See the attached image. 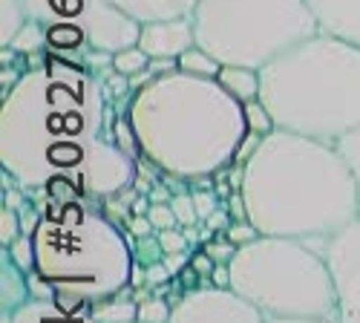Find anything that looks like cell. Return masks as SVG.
Listing matches in <instances>:
<instances>
[{"instance_id": "28", "label": "cell", "mask_w": 360, "mask_h": 323, "mask_svg": "<svg viewBox=\"0 0 360 323\" xmlns=\"http://www.w3.org/2000/svg\"><path fill=\"white\" fill-rule=\"evenodd\" d=\"M170 205H173V214H176L179 228H191V225H196V222H199L193 194H176V196L170 199Z\"/></svg>"}, {"instance_id": "15", "label": "cell", "mask_w": 360, "mask_h": 323, "mask_svg": "<svg viewBox=\"0 0 360 323\" xmlns=\"http://www.w3.org/2000/svg\"><path fill=\"white\" fill-rule=\"evenodd\" d=\"M0 283H4V303H0V312L4 315H12L18 306H23L29 298H32L26 272L6 251H4V257H0Z\"/></svg>"}, {"instance_id": "36", "label": "cell", "mask_w": 360, "mask_h": 323, "mask_svg": "<svg viewBox=\"0 0 360 323\" xmlns=\"http://www.w3.org/2000/svg\"><path fill=\"white\" fill-rule=\"evenodd\" d=\"M167 277H173L170 272H167V266L165 262H153V266H147V286H162V283H167Z\"/></svg>"}, {"instance_id": "17", "label": "cell", "mask_w": 360, "mask_h": 323, "mask_svg": "<svg viewBox=\"0 0 360 323\" xmlns=\"http://www.w3.org/2000/svg\"><path fill=\"white\" fill-rule=\"evenodd\" d=\"M217 81L225 87V90H228L233 99L243 101V104L259 99V70H248V67H222Z\"/></svg>"}, {"instance_id": "13", "label": "cell", "mask_w": 360, "mask_h": 323, "mask_svg": "<svg viewBox=\"0 0 360 323\" xmlns=\"http://www.w3.org/2000/svg\"><path fill=\"white\" fill-rule=\"evenodd\" d=\"M320 29L360 46V0H309Z\"/></svg>"}, {"instance_id": "7", "label": "cell", "mask_w": 360, "mask_h": 323, "mask_svg": "<svg viewBox=\"0 0 360 323\" xmlns=\"http://www.w3.org/2000/svg\"><path fill=\"white\" fill-rule=\"evenodd\" d=\"M196 46L222 67L262 70L274 58L320 32L309 0H199Z\"/></svg>"}, {"instance_id": "20", "label": "cell", "mask_w": 360, "mask_h": 323, "mask_svg": "<svg viewBox=\"0 0 360 323\" xmlns=\"http://www.w3.org/2000/svg\"><path fill=\"white\" fill-rule=\"evenodd\" d=\"M176 67L182 72H191V75H202V78H219V70L222 64L217 61L214 55H207L202 46H193L188 49L182 58L176 61Z\"/></svg>"}, {"instance_id": "18", "label": "cell", "mask_w": 360, "mask_h": 323, "mask_svg": "<svg viewBox=\"0 0 360 323\" xmlns=\"http://www.w3.org/2000/svg\"><path fill=\"white\" fill-rule=\"evenodd\" d=\"M110 64H112V70L122 75V78H136V75H144L147 70H150V64H153V58H150L139 44L136 46H127V49H122V52H115V55H110Z\"/></svg>"}, {"instance_id": "31", "label": "cell", "mask_w": 360, "mask_h": 323, "mask_svg": "<svg viewBox=\"0 0 360 323\" xmlns=\"http://www.w3.org/2000/svg\"><path fill=\"white\" fill-rule=\"evenodd\" d=\"M225 237H228L233 246H245V243H251V240L259 237V231H257L248 220H233V222L225 228Z\"/></svg>"}, {"instance_id": "32", "label": "cell", "mask_w": 360, "mask_h": 323, "mask_svg": "<svg viewBox=\"0 0 360 323\" xmlns=\"http://www.w3.org/2000/svg\"><path fill=\"white\" fill-rule=\"evenodd\" d=\"M193 194V202H196V214H199V222H205L214 211H219V199L214 191H191Z\"/></svg>"}, {"instance_id": "12", "label": "cell", "mask_w": 360, "mask_h": 323, "mask_svg": "<svg viewBox=\"0 0 360 323\" xmlns=\"http://www.w3.org/2000/svg\"><path fill=\"white\" fill-rule=\"evenodd\" d=\"M4 323H98L86 303L67 298H29L12 315H4Z\"/></svg>"}, {"instance_id": "9", "label": "cell", "mask_w": 360, "mask_h": 323, "mask_svg": "<svg viewBox=\"0 0 360 323\" xmlns=\"http://www.w3.org/2000/svg\"><path fill=\"white\" fill-rule=\"evenodd\" d=\"M170 323H265V315L231 286H202L173 303Z\"/></svg>"}, {"instance_id": "23", "label": "cell", "mask_w": 360, "mask_h": 323, "mask_svg": "<svg viewBox=\"0 0 360 323\" xmlns=\"http://www.w3.org/2000/svg\"><path fill=\"white\" fill-rule=\"evenodd\" d=\"M245 119H248V133H254V136H268L271 130H277L271 113L265 110V104L259 99L245 104Z\"/></svg>"}, {"instance_id": "4", "label": "cell", "mask_w": 360, "mask_h": 323, "mask_svg": "<svg viewBox=\"0 0 360 323\" xmlns=\"http://www.w3.org/2000/svg\"><path fill=\"white\" fill-rule=\"evenodd\" d=\"M274 127L335 144L360 127V46L320 32L259 70Z\"/></svg>"}, {"instance_id": "33", "label": "cell", "mask_w": 360, "mask_h": 323, "mask_svg": "<svg viewBox=\"0 0 360 323\" xmlns=\"http://www.w3.org/2000/svg\"><path fill=\"white\" fill-rule=\"evenodd\" d=\"M205 251L211 254L217 262H231V257H233V251H236V246L225 237V240H214L211 246H205Z\"/></svg>"}, {"instance_id": "30", "label": "cell", "mask_w": 360, "mask_h": 323, "mask_svg": "<svg viewBox=\"0 0 360 323\" xmlns=\"http://www.w3.org/2000/svg\"><path fill=\"white\" fill-rule=\"evenodd\" d=\"M165 254H182L191 248V240H188V234L185 231H179V228H170V231H159L156 234Z\"/></svg>"}, {"instance_id": "6", "label": "cell", "mask_w": 360, "mask_h": 323, "mask_svg": "<svg viewBox=\"0 0 360 323\" xmlns=\"http://www.w3.org/2000/svg\"><path fill=\"white\" fill-rule=\"evenodd\" d=\"M228 274V286L265 317H338V291L323 243L259 234L236 246Z\"/></svg>"}, {"instance_id": "38", "label": "cell", "mask_w": 360, "mask_h": 323, "mask_svg": "<svg viewBox=\"0 0 360 323\" xmlns=\"http://www.w3.org/2000/svg\"><path fill=\"white\" fill-rule=\"evenodd\" d=\"M162 262L167 266V272L176 277V274H179V269H182L185 262H191V260H188V251H182V254H165V260H162Z\"/></svg>"}, {"instance_id": "10", "label": "cell", "mask_w": 360, "mask_h": 323, "mask_svg": "<svg viewBox=\"0 0 360 323\" xmlns=\"http://www.w3.org/2000/svg\"><path fill=\"white\" fill-rule=\"evenodd\" d=\"M323 254L335 277L338 320L360 323V217L323 243Z\"/></svg>"}, {"instance_id": "16", "label": "cell", "mask_w": 360, "mask_h": 323, "mask_svg": "<svg viewBox=\"0 0 360 323\" xmlns=\"http://www.w3.org/2000/svg\"><path fill=\"white\" fill-rule=\"evenodd\" d=\"M93 317L98 323H136L139 320V303L130 298V291H118V295H110L98 303L89 306Z\"/></svg>"}, {"instance_id": "11", "label": "cell", "mask_w": 360, "mask_h": 323, "mask_svg": "<svg viewBox=\"0 0 360 323\" xmlns=\"http://www.w3.org/2000/svg\"><path fill=\"white\" fill-rule=\"evenodd\" d=\"M139 46L153 58V61H179L188 49L196 46L193 18H170L141 23Z\"/></svg>"}, {"instance_id": "35", "label": "cell", "mask_w": 360, "mask_h": 323, "mask_svg": "<svg viewBox=\"0 0 360 323\" xmlns=\"http://www.w3.org/2000/svg\"><path fill=\"white\" fill-rule=\"evenodd\" d=\"M191 269H193L196 274H202V277H211L214 269H217V260L207 254V251H202V254H196V257L191 260Z\"/></svg>"}, {"instance_id": "27", "label": "cell", "mask_w": 360, "mask_h": 323, "mask_svg": "<svg viewBox=\"0 0 360 323\" xmlns=\"http://www.w3.org/2000/svg\"><path fill=\"white\" fill-rule=\"evenodd\" d=\"M133 254H136V260L144 262V266H153V262H162L165 260V248H162L156 234H150V237H136Z\"/></svg>"}, {"instance_id": "39", "label": "cell", "mask_w": 360, "mask_h": 323, "mask_svg": "<svg viewBox=\"0 0 360 323\" xmlns=\"http://www.w3.org/2000/svg\"><path fill=\"white\" fill-rule=\"evenodd\" d=\"M136 323H141V320H136Z\"/></svg>"}, {"instance_id": "2", "label": "cell", "mask_w": 360, "mask_h": 323, "mask_svg": "<svg viewBox=\"0 0 360 323\" xmlns=\"http://www.w3.org/2000/svg\"><path fill=\"white\" fill-rule=\"evenodd\" d=\"M248 222L259 234L326 243L360 217L357 182L335 144L288 130L259 139L239 173Z\"/></svg>"}, {"instance_id": "22", "label": "cell", "mask_w": 360, "mask_h": 323, "mask_svg": "<svg viewBox=\"0 0 360 323\" xmlns=\"http://www.w3.org/2000/svg\"><path fill=\"white\" fill-rule=\"evenodd\" d=\"M335 148L346 159V165H349V170L354 176V182H357V194H360V127H354L352 133H346L343 139H338Z\"/></svg>"}, {"instance_id": "1", "label": "cell", "mask_w": 360, "mask_h": 323, "mask_svg": "<svg viewBox=\"0 0 360 323\" xmlns=\"http://www.w3.org/2000/svg\"><path fill=\"white\" fill-rule=\"evenodd\" d=\"M110 115L101 81L84 64L38 61L4 93L0 167L26 194L107 202L136 182V159L115 141Z\"/></svg>"}, {"instance_id": "19", "label": "cell", "mask_w": 360, "mask_h": 323, "mask_svg": "<svg viewBox=\"0 0 360 323\" xmlns=\"http://www.w3.org/2000/svg\"><path fill=\"white\" fill-rule=\"evenodd\" d=\"M29 23L23 0H0V44L9 46L12 38Z\"/></svg>"}, {"instance_id": "21", "label": "cell", "mask_w": 360, "mask_h": 323, "mask_svg": "<svg viewBox=\"0 0 360 323\" xmlns=\"http://www.w3.org/2000/svg\"><path fill=\"white\" fill-rule=\"evenodd\" d=\"M9 49L12 52H23V55H32L38 49H46V29L41 23H35V20H29L20 32L12 38Z\"/></svg>"}, {"instance_id": "8", "label": "cell", "mask_w": 360, "mask_h": 323, "mask_svg": "<svg viewBox=\"0 0 360 323\" xmlns=\"http://www.w3.org/2000/svg\"><path fill=\"white\" fill-rule=\"evenodd\" d=\"M29 20L49 26H75L86 35L89 49L115 55L139 44L141 23L110 0H23Z\"/></svg>"}, {"instance_id": "29", "label": "cell", "mask_w": 360, "mask_h": 323, "mask_svg": "<svg viewBox=\"0 0 360 323\" xmlns=\"http://www.w3.org/2000/svg\"><path fill=\"white\" fill-rule=\"evenodd\" d=\"M147 220L153 222V228H156V234L159 231H170V228H179V222H176V214H173V205L170 202H153L147 208Z\"/></svg>"}, {"instance_id": "25", "label": "cell", "mask_w": 360, "mask_h": 323, "mask_svg": "<svg viewBox=\"0 0 360 323\" xmlns=\"http://www.w3.org/2000/svg\"><path fill=\"white\" fill-rule=\"evenodd\" d=\"M18 266L29 274V272H35V246H32V237H29V234H20V237L9 246V248H4Z\"/></svg>"}, {"instance_id": "3", "label": "cell", "mask_w": 360, "mask_h": 323, "mask_svg": "<svg viewBox=\"0 0 360 323\" xmlns=\"http://www.w3.org/2000/svg\"><path fill=\"white\" fill-rule=\"evenodd\" d=\"M127 122L150 165L191 182L228 167L248 139L245 104L217 78L179 67L136 87L127 101Z\"/></svg>"}, {"instance_id": "24", "label": "cell", "mask_w": 360, "mask_h": 323, "mask_svg": "<svg viewBox=\"0 0 360 323\" xmlns=\"http://www.w3.org/2000/svg\"><path fill=\"white\" fill-rule=\"evenodd\" d=\"M170 315H173V303H167L165 298H147L139 303L141 323H170Z\"/></svg>"}, {"instance_id": "34", "label": "cell", "mask_w": 360, "mask_h": 323, "mask_svg": "<svg viewBox=\"0 0 360 323\" xmlns=\"http://www.w3.org/2000/svg\"><path fill=\"white\" fill-rule=\"evenodd\" d=\"M127 234H130V237H150V234H156V228H153V222H150L147 214H144V217H130L127 220Z\"/></svg>"}, {"instance_id": "14", "label": "cell", "mask_w": 360, "mask_h": 323, "mask_svg": "<svg viewBox=\"0 0 360 323\" xmlns=\"http://www.w3.org/2000/svg\"><path fill=\"white\" fill-rule=\"evenodd\" d=\"M110 4L139 23H153L170 18H193L199 0H110Z\"/></svg>"}, {"instance_id": "5", "label": "cell", "mask_w": 360, "mask_h": 323, "mask_svg": "<svg viewBox=\"0 0 360 323\" xmlns=\"http://www.w3.org/2000/svg\"><path fill=\"white\" fill-rule=\"evenodd\" d=\"M35 272L58 298L93 306L124 291L136 272L130 234L96 199L52 202L32 231Z\"/></svg>"}, {"instance_id": "26", "label": "cell", "mask_w": 360, "mask_h": 323, "mask_svg": "<svg viewBox=\"0 0 360 323\" xmlns=\"http://www.w3.org/2000/svg\"><path fill=\"white\" fill-rule=\"evenodd\" d=\"M18 208H12V205H4V211H0V246L9 248L20 234H23V225L18 220Z\"/></svg>"}, {"instance_id": "37", "label": "cell", "mask_w": 360, "mask_h": 323, "mask_svg": "<svg viewBox=\"0 0 360 323\" xmlns=\"http://www.w3.org/2000/svg\"><path fill=\"white\" fill-rule=\"evenodd\" d=\"M265 323H340L338 317H265Z\"/></svg>"}]
</instances>
